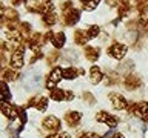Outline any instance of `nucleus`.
Wrapping results in <instances>:
<instances>
[{
  "mask_svg": "<svg viewBox=\"0 0 148 138\" xmlns=\"http://www.w3.org/2000/svg\"><path fill=\"white\" fill-rule=\"evenodd\" d=\"M127 45L123 43H119V41H114L111 46H108V49H106V54L110 55V57H113L116 60H122L125 55H127Z\"/></svg>",
  "mask_w": 148,
  "mask_h": 138,
  "instance_id": "f257e3e1",
  "label": "nucleus"
},
{
  "mask_svg": "<svg viewBox=\"0 0 148 138\" xmlns=\"http://www.w3.org/2000/svg\"><path fill=\"white\" fill-rule=\"evenodd\" d=\"M79 18H80V11L76 8H73L66 12H62V16H60V23H62L63 26H73L79 22Z\"/></svg>",
  "mask_w": 148,
  "mask_h": 138,
  "instance_id": "f03ea898",
  "label": "nucleus"
},
{
  "mask_svg": "<svg viewBox=\"0 0 148 138\" xmlns=\"http://www.w3.org/2000/svg\"><path fill=\"white\" fill-rule=\"evenodd\" d=\"M60 78H63V69H60L59 66H56L51 69L48 78H46V89H56L57 83L60 81Z\"/></svg>",
  "mask_w": 148,
  "mask_h": 138,
  "instance_id": "7ed1b4c3",
  "label": "nucleus"
},
{
  "mask_svg": "<svg viewBox=\"0 0 148 138\" xmlns=\"http://www.w3.org/2000/svg\"><path fill=\"white\" fill-rule=\"evenodd\" d=\"M42 127L45 131H48V133H57L60 129V120L57 117H54V115H48L42 121Z\"/></svg>",
  "mask_w": 148,
  "mask_h": 138,
  "instance_id": "20e7f679",
  "label": "nucleus"
},
{
  "mask_svg": "<svg viewBox=\"0 0 148 138\" xmlns=\"http://www.w3.org/2000/svg\"><path fill=\"white\" fill-rule=\"evenodd\" d=\"M96 121L103 123L105 126H108V127H116L119 124V118L108 114V112H105V110H100V112L96 114Z\"/></svg>",
  "mask_w": 148,
  "mask_h": 138,
  "instance_id": "39448f33",
  "label": "nucleus"
},
{
  "mask_svg": "<svg viewBox=\"0 0 148 138\" xmlns=\"http://www.w3.org/2000/svg\"><path fill=\"white\" fill-rule=\"evenodd\" d=\"M23 55H25V49H16L11 52V57H9V66L12 69H20L23 66Z\"/></svg>",
  "mask_w": 148,
  "mask_h": 138,
  "instance_id": "423d86ee",
  "label": "nucleus"
},
{
  "mask_svg": "<svg viewBox=\"0 0 148 138\" xmlns=\"http://www.w3.org/2000/svg\"><path fill=\"white\" fill-rule=\"evenodd\" d=\"M123 86L127 91H136L142 86V80L139 75H134V74H128L127 77L123 78Z\"/></svg>",
  "mask_w": 148,
  "mask_h": 138,
  "instance_id": "0eeeda50",
  "label": "nucleus"
},
{
  "mask_svg": "<svg viewBox=\"0 0 148 138\" xmlns=\"http://www.w3.org/2000/svg\"><path fill=\"white\" fill-rule=\"evenodd\" d=\"M110 100H111V104H113L114 109L117 110H123L128 108V101L125 100V97L119 92H111L110 94Z\"/></svg>",
  "mask_w": 148,
  "mask_h": 138,
  "instance_id": "6e6552de",
  "label": "nucleus"
},
{
  "mask_svg": "<svg viewBox=\"0 0 148 138\" xmlns=\"http://www.w3.org/2000/svg\"><path fill=\"white\" fill-rule=\"evenodd\" d=\"M80 120H82V114L77 112V110H69V112L65 114V121H66L69 127H77Z\"/></svg>",
  "mask_w": 148,
  "mask_h": 138,
  "instance_id": "1a4fd4ad",
  "label": "nucleus"
},
{
  "mask_svg": "<svg viewBox=\"0 0 148 138\" xmlns=\"http://www.w3.org/2000/svg\"><path fill=\"white\" fill-rule=\"evenodd\" d=\"M28 106H29V108H36L39 110H45L46 106H48V98H45V97H42V95H36L29 100Z\"/></svg>",
  "mask_w": 148,
  "mask_h": 138,
  "instance_id": "9d476101",
  "label": "nucleus"
},
{
  "mask_svg": "<svg viewBox=\"0 0 148 138\" xmlns=\"http://www.w3.org/2000/svg\"><path fill=\"white\" fill-rule=\"evenodd\" d=\"M2 114L9 120H14L18 117V109L16 106H12L11 103H2Z\"/></svg>",
  "mask_w": 148,
  "mask_h": 138,
  "instance_id": "9b49d317",
  "label": "nucleus"
},
{
  "mask_svg": "<svg viewBox=\"0 0 148 138\" xmlns=\"http://www.w3.org/2000/svg\"><path fill=\"white\" fill-rule=\"evenodd\" d=\"M90 40V35L85 29H76L74 31V43L79 46H85Z\"/></svg>",
  "mask_w": 148,
  "mask_h": 138,
  "instance_id": "f8f14e48",
  "label": "nucleus"
},
{
  "mask_svg": "<svg viewBox=\"0 0 148 138\" xmlns=\"http://www.w3.org/2000/svg\"><path fill=\"white\" fill-rule=\"evenodd\" d=\"M18 77H20V75H18V71H17V69H12L11 66L2 69V78H3V81H16Z\"/></svg>",
  "mask_w": 148,
  "mask_h": 138,
  "instance_id": "ddd939ff",
  "label": "nucleus"
},
{
  "mask_svg": "<svg viewBox=\"0 0 148 138\" xmlns=\"http://www.w3.org/2000/svg\"><path fill=\"white\" fill-rule=\"evenodd\" d=\"M103 80V72L99 66H92L90 69V81L92 85H99V83Z\"/></svg>",
  "mask_w": 148,
  "mask_h": 138,
  "instance_id": "4468645a",
  "label": "nucleus"
},
{
  "mask_svg": "<svg viewBox=\"0 0 148 138\" xmlns=\"http://www.w3.org/2000/svg\"><path fill=\"white\" fill-rule=\"evenodd\" d=\"M83 55H85V58L88 62H96L100 55V51H99V48H94V46H85Z\"/></svg>",
  "mask_w": 148,
  "mask_h": 138,
  "instance_id": "2eb2a0df",
  "label": "nucleus"
},
{
  "mask_svg": "<svg viewBox=\"0 0 148 138\" xmlns=\"http://www.w3.org/2000/svg\"><path fill=\"white\" fill-rule=\"evenodd\" d=\"M42 22H43V25L46 28L54 26L56 23H57V14H56V11H51V12L43 14V16H42Z\"/></svg>",
  "mask_w": 148,
  "mask_h": 138,
  "instance_id": "dca6fc26",
  "label": "nucleus"
},
{
  "mask_svg": "<svg viewBox=\"0 0 148 138\" xmlns=\"http://www.w3.org/2000/svg\"><path fill=\"white\" fill-rule=\"evenodd\" d=\"M25 6L32 14H42V2H39V0H26Z\"/></svg>",
  "mask_w": 148,
  "mask_h": 138,
  "instance_id": "f3484780",
  "label": "nucleus"
},
{
  "mask_svg": "<svg viewBox=\"0 0 148 138\" xmlns=\"http://www.w3.org/2000/svg\"><path fill=\"white\" fill-rule=\"evenodd\" d=\"M65 40H66V37H65V32H62V31H59V32H56L54 34V39H53V46L56 49H60L62 46L65 45Z\"/></svg>",
  "mask_w": 148,
  "mask_h": 138,
  "instance_id": "a211bd4d",
  "label": "nucleus"
},
{
  "mask_svg": "<svg viewBox=\"0 0 148 138\" xmlns=\"http://www.w3.org/2000/svg\"><path fill=\"white\" fill-rule=\"evenodd\" d=\"M49 98L53 101H63L65 98H66V91L56 87V89H53L49 92Z\"/></svg>",
  "mask_w": 148,
  "mask_h": 138,
  "instance_id": "6ab92c4d",
  "label": "nucleus"
},
{
  "mask_svg": "<svg viewBox=\"0 0 148 138\" xmlns=\"http://www.w3.org/2000/svg\"><path fill=\"white\" fill-rule=\"evenodd\" d=\"M136 11L139 16H145V14L148 12V0H136Z\"/></svg>",
  "mask_w": 148,
  "mask_h": 138,
  "instance_id": "aec40b11",
  "label": "nucleus"
},
{
  "mask_svg": "<svg viewBox=\"0 0 148 138\" xmlns=\"http://www.w3.org/2000/svg\"><path fill=\"white\" fill-rule=\"evenodd\" d=\"M79 75V71L76 68L73 66H68L63 69V78H66V80H73V78H76Z\"/></svg>",
  "mask_w": 148,
  "mask_h": 138,
  "instance_id": "412c9836",
  "label": "nucleus"
},
{
  "mask_svg": "<svg viewBox=\"0 0 148 138\" xmlns=\"http://www.w3.org/2000/svg\"><path fill=\"white\" fill-rule=\"evenodd\" d=\"M117 11H119L120 17H128L130 14H131V11H133V6L131 5H119Z\"/></svg>",
  "mask_w": 148,
  "mask_h": 138,
  "instance_id": "4be33fe9",
  "label": "nucleus"
},
{
  "mask_svg": "<svg viewBox=\"0 0 148 138\" xmlns=\"http://www.w3.org/2000/svg\"><path fill=\"white\" fill-rule=\"evenodd\" d=\"M99 3H100V0H88V2H85L82 5V8L85 11H92V9H96L99 6Z\"/></svg>",
  "mask_w": 148,
  "mask_h": 138,
  "instance_id": "5701e85b",
  "label": "nucleus"
},
{
  "mask_svg": "<svg viewBox=\"0 0 148 138\" xmlns=\"http://www.w3.org/2000/svg\"><path fill=\"white\" fill-rule=\"evenodd\" d=\"M120 83V77L117 75L116 72H111L108 77H106V85L108 86H113V85H119Z\"/></svg>",
  "mask_w": 148,
  "mask_h": 138,
  "instance_id": "b1692460",
  "label": "nucleus"
},
{
  "mask_svg": "<svg viewBox=\"0 0 148 138\" xmlns=\"http://www.w3.org/2000/svg\"><path fill=\"white\" fill-rule=\"evenodd\" d=\"M86 32H88V35H90V39H94V37H97L100 34V28L97 25H91V26L86 28Z\"/></svg>",
  "mask_w": 148,
  "mask_h": 138,
  "instance_id": "393cba45",
  "label": "nucleus"
},
{
  "mask_svg": "<svg viewBox=\"0 0 148 138\" xmlns=\"http://www.w3.org/2000/svg\"><path fill=\"white\" fill-rule=\"evenodd\" d=\"M60 57V52H57V51H51V52L48 54V58H46V62H48V64H53L59 60Z\"/></svg>",
  "mask_w": 148,
  "mask_h": 138,
  "instance_id": "a878e982",
  "label": "nucleus"
},
{
  "mask_svg": "<svg viewBox=\"0 0 148 138\" xmlns=\"http://www.w3.org/2000/svg\"><path fill=\"white\" fill-rule=\"evenodd\" d=\"M9 98V91H8V85H6V81H2V100H3V103H6Z\"/></svg>",
  "mask_w": 148,
  "mask_h": 138,
  "instance_id": "bb28decb",
  "label": "nucleus"
},
{
  "mask_svg": "<svg viewBox=\"0 0 148 138\" xmlns=\"http://www.w3.org/2000/svg\"><path fill=\"white\" fill-rule=\"evenodd\" d=\"M77 138H100V135L99 133H96V132H90V131H83V132H80L77 135Z\"/></svg>",
  "mask_w": 148,
  "mask_h": 138,
  "instance_id": "cd10ccee",
  "label": "nucleus"
},
{
  "mask_svg": "<svg viewBox=\"0 0 148 138\" xmlns=\"http://www.w3.org/2000/svg\"><path fill=\"white\" fill-rule=\"evenodd\" d=\"M82 98H83V101H86L88 104H92V103L96 101L94 95H92V94H90V92H83V94H82Z\"/></svg>",
  "mask_w": 148,
  "mask_h": 138,
  "instance_id": "c85d7f7f",
  "label": "nucleus"
},
{
  "mask_svg": "<svg viewBox=\"0 0 148 138\" xmlns=\"http://www.w3.org/2000/svg\"><path fill=\"white\" fill-rule=\"evenodd\" d=\"M54 34H56V32H53L51 29L46 31L45 34H43V41H45V43H48V41H53V39H54Z\"/></svg>",
  "mask_w": 148,
  "mask_h": 138,
  "instance_id": "c756f323",
  "label": "nucleus"
},
{
  "mask_svg": "<svg viewBox=\"0 0 148 138\" xmlns=\"http://www.w3.org/2000/svg\"><path fill=\"white\" fill-rule=\"evenodd\" d=\"M42 55H43V54H42L40 51H37V52H34V55H32V57H31V62H29V63L32 64L34 62H37V60H39V58H42Z\"/></svg>",
  "mask_w": 148,
  "mask_h": 138,
  "instance_id": "7c9ffc66",
  "label": "nucleus"
},
{
  "mask_svg": "<svg viewBox=\"0 0 148 138\" xmlns=\"http://www.w3.org/2000/svg\"><path fill=\"white\" fill-rule=\"evenodd\" d=\"M18 117H20V121L22 123L26 121V115H25V110H23V109H18Z\"/></svg>",
  "mask_w": 148,
  "mask_h": 138,
  "instance_id": "2f4dec72",
  "label": "nucleus"
},
{
  "mask_svg": "<svg viewBox=\"0 0 148 138\" xmlns=\"http://www.w3.org/2000/svg\"><path fill=\"white\" fill-rule=\"evenodd\" d=\"M66 101H71V100H74V92H71V91H66V98H65Z\"/></svg>",
  "mask_w": 148,
  "mask_h": 138,
  "instance_id": "473e14b6",
  "label": "nucleus"
},
{
  "mask_svg": "<svg viewBox=\"0 0 148 138\" xmlns=\"http://www.w3.org/2000/svg\"><path fill=\"white\" fill-rule=\"evenodd\" d=\"M105 2H106V5H108V6L113 8V6H116V5L119 3V0H105Z\"/></svg>",
  "mask_w": 148,
  "mask_h": 138,
  "instance_id": "72a5a7b5",
  "label": "nucleus"
},
{
  "mask_svg": "<svg viewBox=\"0 0 148 138\" xmlns=\"http://www.w3.org/2000/svg\"><path fill=\"white\" fill-rule=\"evenodd\" d=\"M11 5L12 6H20V5H23V0H11Z\"/></svg>",
  "mask_w": 148,
  "mask_h": 138,
  "instance_id": "f704fd0d",
  "label": "nucleus"
},
{
  "mask_svg": "<svg viewBox=\"0 0 148 138\" xmlns=\"http://www.w3.org/2000/svg\"><path fill=\"white\" fill-rule=\"evenodd\" d=\"M46 138H60V133H59V132H57V133H49Z\"/></svg>",
  "mask_w": 148,
  "mask_h": 138,
  "instance_id": "c9c22d12",
  "label": "nucleus"
},
{
  "mask_svg": "<svg viewBox=\"0 0 148 138\" xmlns=\"http://www.w3.org/2000/svg\"><path fill=\"white\" fill-rule=\"evenodd\" d=\"M60 138H71V135L66 132H60Z\"/></svg>",
  "mask_w": 148,
  "mask_h": 138,
  "instance_id": "e433bc0d",
  "label": "nucleus"
},
{
  "mask_svg": "<svg viewBox=\"0 0 148 138\" xmlns=\"http://www.w3.org/2000/svg\"><path fill=\"white\" fill-rule=\"evenodd\" d=\"M114 138H125V137L122 135V133H116V135H114Z\"/></svg>",
  "mask_w": 148,
  "mask_h": 138,
  "instance_id": "4c0bfd02",
  "label": "nucleus"
},
{
  "mask_svg": "<svg viewBox=\"0 0 148 138\" xmlns=\"http://www.w3.org/2000/svg\"><path fill=\"white\" fill-rule=\"evenodd\" d=\"M145 32L148 34V20H147V25H145Z\"/></svg>",
  "mask_w": 148,
  "mask_h": 138,
  "instance_id": "58836bf2",
  "label": "nucleus"
},
{
  "mask_svg": "<svg viewBox=\"0 0 148 138\" xmlns=\"http://www.w3.org/2000/svg\"><path fill=\"white\" fill-rule=\"evenodd\" d=\"M110 138H114V137H110Z\"/></svg>",
  "mask_w": 148,
  "mask_h": 138,
  "instance_id": "ea45409f",
  "label": "nucleus"
}]
</instances>
